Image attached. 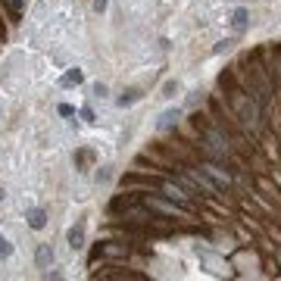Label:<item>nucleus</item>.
Wrapping results in <instances>:
<instances>
[{
	"label": "nucleus",
	"mask_w": 281,
	"mask_h": 281,
	"mask_svg": "<svg viewBox=\"0 0 281 281\" xmlns=\"http://www.w3.org/2000/svg\"><path fill=\"white\" fill-rule=\"evenodd\" d=\"M147 207L159 210V213H166V216H184V203H166V200H156V197H147Z\"/></svg>",
	"instance_id": "f257e3e1"
},
{
	"label": "nucleus",
	"mask_w": 281,
	"mask_h": 281,
	"mask_svg": "<svg viewBox=\"0 0 281 281\" xmlns=\"http://www.w3.org/2000/svg\"><path fill=\"white\" fill-rule=\"evenodd\" d=\"M188 175H191V181H194L197 188H203L207 194H219V184H216V181H210L203 172H197V169H188Z\"/></svg>",
	"instance_id": "f03ea898"
},
{
	"label": "nucleus",
	"mask_w": 281,
	"mask_h": 281,
	"mask_svg": "<svg viewBox=\"0 0 281 281\" xmlns=\"http://www.w3.org/2000/svg\"><path fill=\"white\" fill-rule=\"evenodd\" d=\"M53 247L50 244H41V247H38V253H34V263H38V269H50L53 266Z\"/></svg>",
	"instance_id": "7ed1b4c3"
},
{
	"label": "nucleus",
	"mask_w": 281,
	"mask_h": 281,
	"mask_svg": "<svg viewBox=\"0 0 281 281\" xmlns=\"http://www.w3.org/2000/svg\"><path fill=\"white\" fill-rule=\"evenodd\" d=\"M203 172H207V175H213L219 188H228V184H231V175H228V172H225L222 166H213V163H203Z\"/></svg>",
	"instance_id": "20e7f679"
},
{
	"label": "nucleus",
	"mask_w": 281,
	"mask_h": 281,
	"mask_svg": "<svg viewBox=\"0 0 281 281\" xmlns=\"http://www.w3.org/2000/svg\"><path fill=\"white\" fill-rule=\"evenodd\" d=\"M178 119H181V109H166L163 116L156 119V132H166V128H172V125L178 122Z\"/></svg>",
	"instance_id": "39448f33"
},
{
	"label": "nucleus",
	"mask_w": 281,
	"mask_h": 281,
	"mask_svg": "<svg viewBox=\"0 0 281 281\" xmlns=\"http://www.w3.org/2000/svg\"><path fill=\"white\" fill-rule=\"evenodd\" d=\"M207 144H210V150H213V153H219V156H225V153H228V144H225V138H222L219 132H213V128L207 132Z\"/></svg>",
	"instance_id": "423d86ee"
},
{
	"label": "nucleus",
	"mask_w": 281,
	"mask_h": 281,
	"mask_svg": "<svg viewBox=\"0 0 281 281\" xmlns=\"http://www.w3.org/2000/svg\"><path fill=\"white\" fill-rule=\"evenodd\" d=\"M66 237H69V247L72 250H82L85 247V225H72Z\"/></svg>",
	"instance_id": "0eeeda50"
},
{
	"label": "nucleus",
	"mask_w": 281,
	"mask_h": 281,
	"mask_svg": "<svg viewBox=\"0 0 281 281\" xmlns=\"http://www.w3.org/2000/svg\"><path fill=\"white\" fill-rule=\"evenodd\" d=\"M25 219H28V225H31L34 231H41V228L47 225V213H44V210H28Z\"/></svg>",
	"instance_id": "6e6552de"
},
{
	"label": "nucleus",
	"mask_w": 281,
	"mask_h": 281,
	"mask_svg": "<svg viewBox=\"0 0 281 281\" xmlns=\"http://www.w3.org/2000/svg\"><path fill=\"white\" fill-rule=\"evenodd\" d=\"M250 25V16H247V10H234V16H231V28L234 31H244Z\"/></svg>",
	"instance_id": "1a4fd4ad"
},
{
	"label": "nucleus",
	"mask_w": 281,
	"mask_h": 281,
	"mask_svg": "<svg viewBox=\"0 0 281 281\" xmlns=\"http://www.w3.org/2000/svg\"><path fill=\"white\" fill-rule=\"evenodd\" d=\"M163 191H166V197L175 200V203H188V194H184L178 184H163Z\"/></svg>",
	"instance_id": "9d476101"
},
{
	"label": "nucleus",
	"mask_w": 281,
	"mask_h": 281,
	"mask_svg": "<svg viewBox=\"0 0 281 281\" xmlns=\"http://www.w3.org/2000/svg\"><path fill=\"white\" fill-rule=\"evenodd\" d=\"M82 82H85L82 69H69V72L63 75V82H60V85H82Z\"/></svg>",
	"instance_id": "9b49d317"
},
{
	"label": "nucleus",
	"mask_w": 281,
	"mask_h": 281,
	"mask_svg": "<svg viewBox=\"0 0 281 281\" xmlns=\"http://www.w3.org/2000/svg\"><path fill=\"white\" fill-rule=\"evenodd\" d=\"M13 256V244H10V240L4 237V234H0V263H4V259H10Z\"/></svg>",
	"instance_id": "f8f14e48"
},
{
	"label": "nucleus",
	"mask_w": 281,
	"mask_h": 281,
	"mask_svg": "<svg viewBox=\"0 0 281 281\" xmlns=\"http://www.w3.org/2000/svg\"><path fill=\"white\" fill-rule=\"evenodd\" d=\"M138 97H141V94H138V91H125V94H122V97H119V106H132V103H135V100H138Z\"/></svg>",
	"instance_id": "ddd939ff"
},
{
	"label": "nucleus",
	"mask_w": 281,
	"mask_h": 281,
	"mask_svg": "<svg viewBox=\"0 0 281 281\" xmlns=\"http://www.w3.org/2000/svg\"><path fill=\"white\" fill-rule=\"evenodd\" d=\"M175 91H178V82H169V85L163 88V97H175Z\"/></svg>",
	"instance_id": "4468645a"
},
{
	"label": "nucleus",
	"mask_w": 281,
	"mask_h": 281,
	"mask_svg": "<svg viewBox=\"0 0 281 281\" xmlns=\"http://www.w3.org/2000/svg\"><path fill=\"white\" fill-rule=\"evenodd\" d=\"M103 253H113V256H122V253H125V247H113V244H106V247H103Z\"/></svg>",
	"instance_id": "2eb2a0df"
},
{
	"label": "nucleus",
	"mask_w": 281,
	"mask_h": 281,
	"mask_svg": "<svg viewBox=\"0 0 281 281\" xmlns=\"http://www.w3.org/2000/svg\"><path fill=\"white\" fill-rule=\"evenodd\" d=\"M94 97L103 100V97H106V85H94Z\"/></svg>",
	"instance_id": "dca6fc26"
},
{
	"label": "nucleus",
	"mask_w": 281,
	"mask_h": 281,
	"mask_svg": "<svg viewBox=\"0 0 281 281\" xmlns=\"http://www.w3.org/2000/svg\"><path fill=\"white\" fill-rule=\"evenodd\" d=\"M106 10V0H94V13H103Z\"/></svg>",
	"instance_id": "f3484780"
},
{
	"label": "nucleus",
	"mask_w": 281,
	"mask_h": 281,
	"mask_svg": "<svg viewBox=\"0 0 281 281\" xmlns=\"http://www.w3.org/2000/svg\"><path fill=\"white\" fill-rule=\"evenodd\" d=\"M0 200H4V188H0Z\"/></svg>",
	"instance_id": "a211bd4d"
}]
</instances>
